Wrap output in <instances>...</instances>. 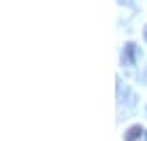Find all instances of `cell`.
Instances as JSON below:
<instances>
[{"label":"cell","mask_w":147,"mask_h":141,"mask_svg":"<svg viewBox=\"0 0 147 141\" xmlns=\"http://www.w3.org/2000/svg\"><path fill=\"white\" fill-rule=\"evenodd\" d=\"M141 135H143V126H141V124H134V126H130L124 133V141H136Z\"/></svg>","instance_id":"cell-2"},{"label":"cell","mask_w":147,"mask_h":141,"mask_svg":"<svg viewBox=\"0 0 147 141\" xmlns=\"http://www.w3.org/2000/svg\"><path fill=\"white\" fill-rule=\"evenodd\" d=\"M143 37H145V41H147V26H145V32H143Z\"/></svg>","instance_id":"cell-3"},{"label":"cell","mask_w":147,"mask_h":141,"mask_svg":"<svg viewBox=\"0 0 147 141\" xmlns=\"http://www.w3.org/2000/svg\"><path fill=\"white\" fill-rule=\"evenodd\" d=\"M136 56H139V47H136L134 43H128L124 47V54H121V62H124L126 66H132L136 62Z\"/></svg>","instance_id":"cell-1"}]
</instances>
